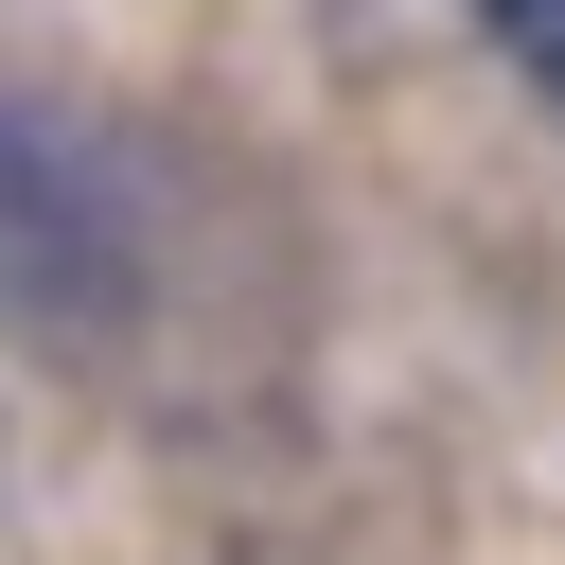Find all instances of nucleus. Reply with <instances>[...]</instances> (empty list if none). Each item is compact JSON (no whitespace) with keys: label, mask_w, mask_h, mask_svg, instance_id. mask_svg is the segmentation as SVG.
Returning <instances> with one entry per match:
<instances>
[{"label":"nucleus","mask_w":565,"mask_h":565,"mask_svg":"<svg viewBox=\"0 0 565 565\" xmlns=\"http://www.w3.org/2000/svg\"><path fill=\"white\" fill-rule=\"evenodd\" d=\"M477 35H494L530 88H565V0H477Z\"/></svg>","instance_id":"1"}]
</instances>
